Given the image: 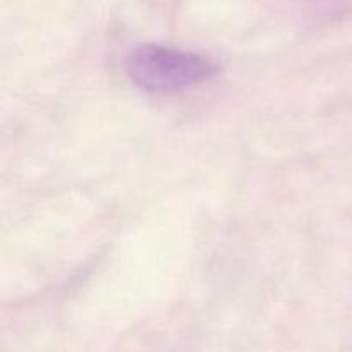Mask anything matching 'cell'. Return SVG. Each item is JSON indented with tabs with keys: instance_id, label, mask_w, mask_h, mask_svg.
<instances>
[{
	"instance_id": "obj_1",
	"label": "cell",
	"mask_w": 352,
	"mask_h": 352,
	"mask_svg": "<svg viewBox=\"0 0 352 352\" xmlns=\"http://www.w3.org/2000/svg\"><path fill=\"white\" fill-rule=\"evenodd\" d=\"M126 71L146 91L164 93L208 81L219 72V65L205 55L146 43L127 55Z\"/></svg>"
}]
</instances>
